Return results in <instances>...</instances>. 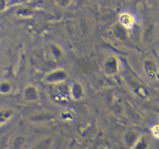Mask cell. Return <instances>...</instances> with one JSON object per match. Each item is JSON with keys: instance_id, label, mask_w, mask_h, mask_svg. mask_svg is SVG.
Returning a JSON list of instances; mask_svg holds the SVG:
<instances>
[{"instance_id": "cell-7", "label": "cell", "mask_w": 159, "mask_h": 149, "mask_svg": "<svg viewBox=\"0 0 159 149\" xmlns=\"http://www.w3.org/2000/svg\"><path fill=\"white\" fill-rule=\"evenodd\" d=\"M155 130H154V132H155V134H158V133H159V126H158V127H156L155 128ZM158 136H159V133H158Z\"/></svg>"}, {"instance_id": "cell-2", "label": "cell", "mask_w": 159, "mask_h": 149, "mask_svg": "<svg viewBox=\"0 0 159 149\" xmlns=\"http://www.w3.org/2000/svg\"><path fill=\"white\" fill-rule=\"evenodd\" d=\"M104 69L108 74H114L118 71V61L113 56H110L104 63Z\"/></svg>"}, {"instance_id": "cell-3", "label": "cell", "mask_w": 159, "mask_h": 149, "mask_svg": "<svg viewBox=\"0 0 159 149\" xmlns=\"http://www.w3.org/2000/svg\"><path fill=\"white\" fill-rule=\"evenodd\" d=\"M70 95L73 99H76V100L82 99L84 95L83 88L82 87V85L78 82H74L70 88Z\"/></svg>"}, {"instance_id": "cell-6", "label": "cell", "mask_w": 159, "mask_h": 149, "mask_svg": "<svg viewBox=\"0 0 159 149\" xmlns=\"http://www.w3.org/2000/svg\"><path fill=\"white\" fill-rule=\"evenodd\" d=\"M72 0H57V3H58L60 6H64V7H66V6H69V4L71 3V2Z\"/></svg>"}, {"instance_id": "cell-4", "label": "cell", "mask_w": 159, "mask_h": 149, "mask_svg": "<svg viewBox=\"0 0 159 149\" xmlns=\"http://www.w3.org/2000/svg\"><path fill=\"white\" fill-rule=\"evenodd\" d=\"M24 98L27 101H36L38 99V91L35 86L29 85L24 90Z\"/></svg>"}, {"instance_id": "cell-1", "label": "cell", "mask_w": 159, "mask_h": 149, "mask_svg": "<svg viewBox=\"0 0 159 149\" xmlns=\"http://www.w3.org/2000/svg\"><path fill=\"white\" fill-rule=\"evenodd\" d=\"M67 73L62 69H57L48 73L45 76L46 82L50 83H60L67 78Z\"/></svg>"}, {"instance_id": "cell-5", "label": "cell", "mask_w": 159, "mask_h": 149, "mask_svg": "<svg viewBox=\"0 0 159 149\" xmlns=\"http://www.w3.org/2000/svg\"><path fill=\"white\" fill-rule=\"evenodd\" d=\"M120 19L121 23H122L124 26H127V27H130V26H133L134 22L133 17H132L130 14L127 13L121 15L120 18Z\"/></svg>"}]
</instances>
